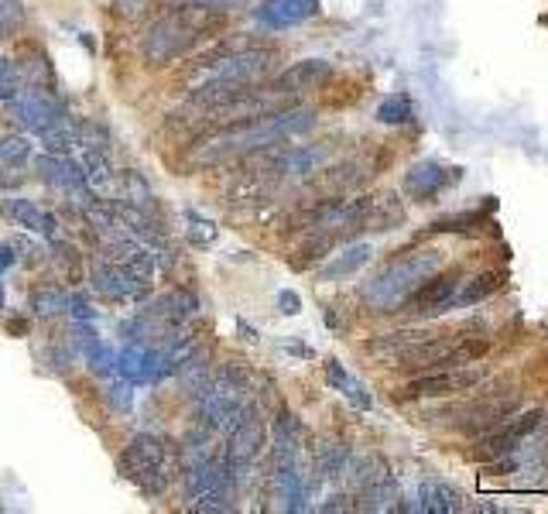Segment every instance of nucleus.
I'll return each instance as SVG.
<instances>
[{
    "label": "nucleus",
    "instance_id": "f257e3e1",
    "mask_svg": "<svg viewBox=\"0 0 548 514\" xmlns=\"http://www.w3.org/2000/svg\"><path fill=\"white\" fill-rule=\"evenodd\" d=\"M312 127H316V114H312V110H302V107H285V110H274V114L209 127V131H203L189 148H185L182 165L199 172V168L223 165V162H233V158L240 162V158H251V155H261V151L278 148V144L288 138L309 134Z\"/></svg>",
    "mask_w": 548,
    "mask_h": 514
},
{
    "label": "nucleus",
    "instance_id": "f03ea898",
    "mask_svg": "<svg viewBox=\"0 0 548 514\" xmlns=\"http://www.w3.org/2000/svg\"><path fill=\"white\" fill-rule=\"evenodd\" d=\"M220 28H223V11H209V7H199V4L172 7V11L161 14L148 28V35H144L141 42V55L148 66L165 69L172 66L175 59L189 55L203 38H209Z\"/></svg>",
    "mask_w": 548,
    "mask_h": 514
},
{
    "label": "nucleus",
    "instance_id": "7ed1b4c3",
    "mask_svg": "<svg viewBox=\"0 0 548 514\" xmlns=\"http://www.w3.org/2000/svg\"><path fill=\"white\" fill-rule=\"evenodd\" d=\"M439 268H442V251H432V247L405 251L394 257V261L384 264V268L360 288V299H364L367 309H374V312H394Z\"/></svg>",
    "mask_w": 548,
    "mask_h": 514
},
{
    "label": "nucleus",
    "instance_id": "20e7f679",
    "mask_svg": "<svg viewBox=\"0 0 548 514\" xmlns=\"http://www.w3.org/2000/svg\"><path fill=\"white\" fill-rule=\"evenodd\" d=\"M175 470H179V453H175V446L165 436H155V432L134 436L124 453H120V473L144 497L165 494L168 484L175 480Z\"/></svg>",
    "mask_w": 548,
    "mask_h": 514
},
{
    "label": "nucleus",
    "instance_id": "39448f33",
    "mask_svg": "<svg viewBox=\"0 0 548 514\" xmlns=\"http://www.w3.org/2000/svg\"><path fill=\"white\" fill-rule=\"evenodd\" d=\"M247 371L240 364H223L209 374L203 391L196 395V422L213 432H227L247 408Z\"/></svg>",
    "mask_w": 548,
    "mask_h": 514
},
{
    "label": "nucleus",
    "instance_id": "423d86ee",
    "mask_svg": "<svg viewBox=\"0 0 548 514\" xmlns=\"http://www.w3.org/2000/svg\"><path fill=\"white\" fill-rule=\"evenodd\" d=\"M274 66H278V52L274 48H237L230 52V45H223L220 52H209L206 59H199L203 69V83H230V86H257L261 79H268Z\"/></svg>",
    "mask_w": 548,
    "mask_h": 514
},
{
    "label": "nucleus",
    "instance_id": "0eeeda50",
    "mask_svg": "<svg viewBox=\"0 0 548 514\" xmlns=\"http://www.w3.org/2000/svg\"><path fill=\"white\" fill-rule=\"evenodd\" d=\"M487 381V371L466 364V367H439V371H422L418 377H411L408 384L398 388V401H425V398H453L466 395V391L480 388Z\"/></svg>",
    "mask_w": 548,
    "mask_h": 514
},
{
    "label": "nucleus",
    "instance_id": "6e6552de",
    "mask_svg": "<svg viewBox=\"0 0 548 514\" xmlns=\"http://www.w3.org/2000/svg\"><path fill=\"white\" fill-rule=\"evenodd\" d=\"M521 412V398L514 395H483V398H470L463 401V405L449 408L442 419H449L456 432H463V436H483V432L497 429L501 422H507L511 415Z\"/></svg>",
    "mask_w": 548,
    "mask_h": 514
},
{
    "label": "nucleus",
    "instance_id": "1a4fd4ad",
    "mask_svg": "<svg viewBox=\"0 0 548 514\" xmlns=\"http://www.w3.org/2000/svg\"><path fill=\"white\" fill-rule=\"evenodd\" d=\"M230 436H227V446H223L220 460H223V470L233 477V484H237L240 477L247 473V467L261 456L264 449V419L261 412H257L254 405H247L244 412H240V419L230 425Z\"/></svg>",
    "mask_w": 548,
    "mask_h": 514
},
{
    "label": "nucleus",
    "instance_id": "9d476101",
    "mask_svg": "<svg viewBox=\"0 0 548 514\" xmlns=\"http://www.w3.org/2000/svg\"><path fill=\"white\" fill-rule=\"evenodd\" d=\"M90 285L96 295H103L110 302H137L148 292V281L127 268V264L110 261V257H100L90 268Z\"/></svg>",
    "mask_w": 548,
    "mask_h": 514
},
{
    "label": "nucleus",
    "instance_id": "9b49d317",
    "mask_svg": "<svg viewBox=\"0 0 548 514\" xmlns=\"http://www.w3.org/2000/svg\"><path fill=\"white\" fill-rule=\"evenodd\" d=\"M11 103H14V117H18L28 131L45 134V131H52L55 124L66 120L62 100H55L52 90H45V86H28V90H21Z\"/></svg>",
    "mask_w": 548,
    "mask_h": 514
},
{
    "label": "nucleus",
    "instance_id": "f8f14e48",
    "mask_svg": "<svg viewBox=\"0 0 548 514\" xmlns=\"http://www.w3.org/2000/svg\"><path fill=\"white\" fill-rule=\"evenodd\" d=\"M542 419H545L542 412H521L518 419L511 415V419L501 422L497 429L483 432L480 456H487V460H501V456H511L521 443H528V436L538 429V425H542Z\"/></svg>",
    "mask_w": 548,
    "mask_h": 514
},
{
    "label": "nucleus",
    "instance_id": "ddd939ff",
    "mask_svg": "<svg viewBox=\"0 0 548 514\" xmlns=\"http://www.w3.org/2000/svg\"><path fill=\"white\" fill-rule=\"evenodd\" d=\"M459 285V271H435L401 302V309L411 312V316H435V312H446L449 302L456 295Z\"/></svg>",
    "mask_w": 548,
    "mask_h": 514
},
{
    "label": "nucleus",
    "instance_id": "4468645a",
    "mask_svg": "<svg viewBox=\"0 0 548 514\" xmlns=\"http://www.w3.org/2000/svg\"><path fill=\"white\" fill-rule=\"evenodd\" d=\"M38 172H42V179L48 186H55L62 192H76L79 199H93L83 165H79L72 155H52V151H45V155L38 158Z\"/></svg>",
    "mask_w": 548,
    "mask_h": 514
},
{
    "label": "nucleus",
    "instance_id": "2eb2a0df",
    "mask_svg": "<svg viewBox=\"0 0 548 514\" xmlns=\"http://www.w3.org/2000/svg\"><path fill=\"white\" fill-rule=\"evenodd\" d=\"M319 14V0H264L254 11L257 24L271 31L281 28H295V24H305Z\"/></svg>",
    "mask_w": 548,
    "mask_h": 514
},
{
    "label": "nucleus",
    "instance_id": "dca6fc26",
    "mask_svg": "<svg viewBox=\"0 0 548 514\" xmlns=\"http://www.w3.org/2000/svg\"><path fill=\"white\" fill-rule=\"evenodd\" d=\"M329 76H333V66H329L326 59H302V62H295V66H288L281 76H274L271 90H278L285 96L309 93V90H319Z\"/></svg>",
    "mask_w": 548,
    "mask_h": 514
},
{
    "label": "nucleus",
    "instance_id": "f3484780",
    "mask_svg": "<svg viewBox=\"0 0 548 514\" xmlns=\"http://www.w3.org/2000/svg\"><path fill=\"white\" fill-rule=\"evenodd\" d=\"M453 179H456L453 168H442L439 162H422L405 175V192L411 199H418V203H429V199L439 196Z\"/></svg>",
    "mask_w": 548,
    "mask_h": 514
},
{
    "label": "nucleus",
    "instance_id": "a211bd4d",
    "mask_svg": "<svg viewBox=\"0 0 548 514\" xmlns=\"http://www.w3.org/2000/svg\"><path fill=\"white\" fill-rule=\"evenodd\" d=\"M7 213L18 220V227L31 230V234H42L48 240L55 237V216L42 210V206H35L31 199H11V203H7Z\"/></svg>",
    "mask_w": 548,
    "mask_h": 514
},
{
    "label": "nucleus",
    "instance_id": "6ab92c4d",
    "mask_svg": "<svg viewBox=\"0 0 548 514\" xmlns=\"http://www.w3.org/2000/svg\"><path fill=\"white\" fill-rule=\"evenodd\" d=\"M432 329H394V333H384V336H374V340L367 343V353H374V357H384V360H398L401 353H405L411 343H418L422 336H429Z\"/></svg>",
    "mask_w": 548,
    "mask_h": 514
},
{
    "label": "nucleus",
    "instance_id": "aec40b11",
    "mask_svg": "<svg viewBox=\"0 0 548 514\" xmlns=\"http://www.w3.org/2000/svg\"><path fill=\"white\" fill-rule=\"evenodd\" d=\"M507 281V271H483L473 281H466L463 292L453 295V302H449V309H466V305H477L483 299H490V295L497 292Z\"/></svg>",
    "mask_w": 548,
    "mask_h": 514
},
{
    "label": "nucleus",
    "instance_id": "412c9836",
    "mask_svg": "<svg viewBox=\"0 0 548 514\" xmlns=\"http://www.w3.org/2000/svg\"><path fill=\"white\" fill-rule=\"evenodd\" d=\"M370 244H353V247H346L343 254H336L333 261L326 264V268H319V278L322 281H340V278H350V275H357L360 268L370 261Z\"/></svg>",
    "mask_w": 548,
    "mask_h": 514
},
{
    "label": "nucleus",
    "instance_id": "4be33fe9",
    "mask_svg": "<svg viewBox=\"0 0 548 514\" xmlns=\"http://www.w3.org/2000/svg\"><path fill=\"white\" fill-rule=\"evenodd\" d=\"M326 381L333 384V388L340 391V395H343L346 401H350V405H357L360 412H367V408L374 405V401H370V395H367L364 384H360L353 374H346L340 360H329V364H326Z\"/></svg>",
    "mask_w": 548,
    "mask_h": 514
},
{
    "label": "nucleus",
    "instance_id": "5701e85b",
    "mask_svg": "<svg viewBox=\"0 0 548 514\" xmlns=\"http://www.w3.org/2000/svg\"><path fill=\"white\" fill-rule=\"evenodd\" d=\"M69 292L62 288H35L31 292V316L35 319H55V316H69Z\"/></svg>",
    "mask_w": 548,
    "mask_h": 514
},
{
    "label": "nucleus",
    "instance_id": "b1692460",
    "mask_svg": "<svg viewBox=\"0 0 548 514\" xmlns=\"http://www.w3.org/2000/svg\"><path fill=\"white\" fill-rule=\"evenodd\" d=\"M346 463H350V449H346L343 443H336V439H322V443L316 446V470L326 480L343 477Z\"/></svg>",
    "mask_w": 548,
    "mask_h": 514
},
{
    "label": "nucleus",
    "instance_id": "393cba45",
    "mask_svg": "<svg viewBox=\"0 0 548 514\" xmlns=\"http://www.w3.org/2000/svg\"><path fill=\"white\" fill-rule=\"evenodd\" d=\"M411 114H415V107H411V96L405 93L388 96V100L377 107V120H381V124H405V120H411Z\"/></svg>",
    "mask_w": 548,
    "mask_h": 514
},
{
    "label": "nucleus",
    "instance_id": "a878e982",
    "mask_svg": "<svg viewBox=\"0 0 548 514\" xmlns=\"http://www.w3.org/2000/svg\"><path fill=\"white\" fill-rule=\"evenodd\" d=\"M24 90V72L14 59H0V100L11 103Z\"/></svg>",
    "mask_w": 548,
    "mask_h": 514
},
{
    "label": "nucleus",
    "instance_id": "bb28decb",
    "mask_svg": "<svg viewBox=\"0 0 548 514\" xmlns=\"http://www.w3.org/2000/svg\"><path fill=\"white\" fill-rule=\"evenodd\" d=\"M31 151H35V144H31L24 134H18V138H4L0 141V162L18 168L31 158Z\"/></svg>",
    "mask_w": 548,
    "mask_h": 514
},
{
    "label": "nucleus",
    "instance_id": "cd10ccee",
    "mask_svg": "<svg viewBox=\"0 0 548 514\" xmlns=\"http://www.w3.org/2000/svg\"><path fill=\"white\" fill-rule=\"evenodd\" d=\"M24 28V0H0V35Z\"/></svg>",
    "mask_w": 548,
    "mask_h": 514
},
{
    "label": "nucleus",
    "instance_id": "c85d7f7f",
    "mask_svg": "<svg viewBox=\"0 0 548 514\" xmlns=\"http://www.w3.org/2000/svg\"><path fill=\"white\" fill-rule=\"evenodd\" d=\"M422 501H425V508H432V511H453L456 508L453 491H446V487H439V484H425Z\"/></svg>",
    "mask_w": 548,
    "mask_h": 514
},
{
    "label": "nucleus",
    "instance_id": "c756f323",
    "mask_svg": "<svg viewBox=\"0 0 548 514\" xmlns=\"http://www.w3.org/2000/svg\"><path fill=\"white\" fill-rule=\"evenodd\" d=\"M189 223H192V227H189V240L196 247H209L216 240V223L213 220H203L199 213H189Z\"/></svg>",
    "mask_w": 548,
    "mask_h": 514
},
{
    "label": "nucleus",
    "instance_id": "7c9ffc66",
    "mask_svg": "<svg viewBox=\"0 0 548 514\" xmlns=\"http://www.w3.org/2000/svg\"><path fill=\"white\" fill-rule=\"evenodd\" d=\"M55 264L62 268V275H66L69 281H76L79 278V257H76V247H69V244H55Z\"/></svg>",
    "mask_w": 548,
    "mask_h": 514
},
{
    "label": "nucleus",
    "instance_id": "2f4dec72",
    "mask_svg": "<svg viewBox=\"0 0 548 514\" xmlns=\"http://www.w3.org/2000/svg\"><path fill=\"white\" fill-rule=\"evenodd\" d=\"M114 7H117L120 18L137 21V18H144V14H148L151 0H114Z\"/></svg>",
    "mask_w": 548,
    "mask_h": 514
},
{
    "label": "nucleus",
    "instance_id": "473e14b6",
    "mask_svg": "<svg viewBox=\"0 0 548 514\" xmlns=\"http://www.w3.org/2000/svg\"><path fill=\"white\" fill-rule=\"evenodd\" d=\"M69 316H72V323H93L96 319V309L86 299H79V295H72L69 299Z\"/></svg>",
    "mask_w": 548,
    "mask_h": 514
},
{
    "label": "nucleus",
    "instance_id": "72a5a7b5",
    "mask_svg": "<svg viewBox=\"0 0 548 514\" xmlns=\"http://www.w3.org/2000/svg\"><path fill=\"white\" fill-rule=\"evenodd\" d=\"M182 4H199V7H209V11H233V7H244L251 0H182Z\"/></svg>",
    "mask_w": 548,
    "mask_h": 514
},
{
    "label": "nucleus",
    "instance_id": "f704fd0d",
    "mask_svg": "<svg viewBox=\"0 0 548 514\" xmlns=\"http://www.w3.org/2000/svg\"><path fill=\"white\" fill-rule=\"evenodd\" d=\"M110 401H114L117 412H131V401H134V395H131V384H117V388L110 391Z\"/></svg>",
    "mask_w": 548,
    "mask_h": 514
},
{
    "label": "nucleus",
    "instance_id": "c9c22d12",
    "mask_svg": "<svg viewBox=\"0 0 548 514\" xmlns=\"http://www.w3.org/2000/svg\"><path fill=\"white\" fill-rule=\"evenodd\" d=\"M278 305H281V312H285V316H295V312H302V299H298L295 292H278Z\"/></svg>",
    "mask_w": 548,
    "mask_h": 514
},
{
    "label": "nucleus",
    "instance_id": "e433bc0d",
    "mask_svg": "<svg viewBox=\"0 0 548 514\" xmlns=\"http://www.w3.org/2000/svg\"><path fill=\"white\" fill-rule=\"evenodd\" d=\"M14 261H18V254H14V247H7V244L0 247V271H7Z\"/></svg>",
    "mask_w": 548,
    "mask_h": 514
},
{
    "label": "nucleus",
    "instance_id": "4c0bfd02",
    "mask_svg": "<svg viewBox=\"0 0 548 514\" xmlns=\"http://www.w3.org/2000/svg\"><path fill=\"white\" fill-rule=\"evenodd\" d=\"M0 312H4V285H0Z\"/></svg>",
    "mask_w": 548,
    "mask_h": 514
}]
</instances>
